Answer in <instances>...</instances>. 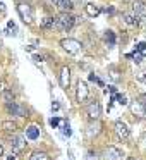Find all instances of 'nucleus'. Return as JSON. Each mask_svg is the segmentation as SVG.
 Here are the masks:
<instances>
[{"instance_id": "obj_1", "label": "nucleus", "mask_w": 146, "mask_h": 160, "mask_svg": "<svg viewBox=\"0 0 146 160\" xmlns=\"http://www.w3.org/2000/svg\"><path fill=\"white\" fill-rule=\"evenodd\" d=\"M76 24V18L71 12H62L59 18H55V29L59 31H71Z\"/></svg>"}, {"instance_id": "obj_2", "label": "nucleus", "mask_w": 146, "mask_h": 160, "mask_svg": "<svg viewBox=\"0 0 146 160\" xmlns=\"http://www.w3.org/2000/svg\"><path fill=\"white\" fill-rule=\"evenodd\" d=\"M132 16L136 18V24H143L146 21V4L144 0H136L132 4Z\"/></svg>"}, {"instance_id": "obj_3", "label": "nucleus", "mask_w": 146, "mask_h": 160, "mask_svg": "<svg viewBox=\"0 0 146 160\" xmlns=\"http://www.w3.org/2000/svg\"><path fill=\"white\" fill-rule=\"evenodd\" d=\"M60 47H62L67 53H79L81 50H83V43L77 42V40H74V38L60 40Z\"/></svg>"}, {"instance_id": "obj_4", "label": "nucleus", "mask_w": 146, "mask_h": 160, "mask_svg": "<svg viewBox=\"0 0 146 160\" xmlns=\"http://www.w3.org/2000/svg\"><path fill=\"white\" fill-rule=\"evenodd\" d=\"M17 14L21 16L22 22H26V24H31L33 19H35V18H33V9H31V5L24 4V2L17 4Z\"/></svg>"}, {"instance_id": "obj_5", "label": "nucleus", "mask_w": 146, "mask_h": 160, "mask_svg": "<svg viewBox=\"0 0 146 160\" xmlns=\"http://www.w3.org/2000/svg\"><path fill=\"white\" fill-rule=\"evenodd\" d=\"M76 98H77V103H84V102L90 98V88L86 86V83H84V81H79V83H77Z\"/></svg>"}, {"instance_id": "obj_6", "label": "nucleus", "mask_w": 146, "mask_h": 160, "mask_svg": "<svg viewBox=\"0 0 146 160\" xmlns=\"http://www.w3.org/2000/svg\"><path fill=\"white\" fill-rule=\"evenodd\" d=\"M7 112L11 115H17V117H26V114H28L22 105L14 103V102H9V103H7Z\"/></svg>"}, {"instance_id": "obj_7", "label": "nucleus", "mask_w": 146, "mask_h": 160, "mask_svg": "<svg viewBox=\"0 0 146 160\" xmlns=\"http://www.w3.org/2000/svg\"><path fill=\"white\" fill-rule=\"evenodd\" d=\"M86 112H88V117H90L91 121H96V119H100V115H101V107H100V103H98V102H91V103L88 105Z\"/></svg>"}, {"instance_id": "obj_8", "label": "nucleus", "mask_w": 146, "mask_h": 160, "mask_svg": "<svg viewBox=\"0 0 146 160\" xmlns=\"http://www.w3.org/2000/svg\"><path fill=\"white\" fill-rule=\"evenodd\" d=\"M11 145H12V150H14L16 153L22 152V150L26 148V139H24V136L14 134V136L11 138Z\"/></svg>"}, {"instance_id": "obj_9", "label": "nucleus", "mask_w": 146, "mask_h": 160, "mask_svg": "<svg viewBox=\"0 0 146 160\" xmlns=\"http://www.w3.org/2000/svg\"><path fill=\"white\" fill-rule=\"evenodd\" d=\"M114 129H115V134H117L120 139H127L129 138V128H127L125 122L117 121V122H115V126H114Z\"/></svg>"}, {"instance_id": "obj_10", "label": "nucleus", "mask_w": 146, "mask_h": 160, "mask_svg": "<svg viewBox=\"0 0 146 160\" xmlns=\"http://www.w3.org/2000/svg\"><path fill=\"white\" fill-rule=\"evenodd\" d=\"M105 158L107 160H124V153L115 146H108L105 150Z\"/></svg>"}, {"instance_id": "obj_11", "label": "nucleus", "mask_w": 146, "mask_h": 160, "mask_svg": "<svg viewBox=\"0 0 146 160\" xmlns=\"http://www.w3.org/2000/svg\"><path fill=\"white\" fill-rule=\"evenodd\" d=\"M59 81H60V86L62 88H69V83H71V69L69 67H62L60 69Z\"/></svg>"}, {"instance_id": "obj_12", "label": "nucleus", "mask_w": 146, "mask_h": 160, "mask_svg": "<svg viewBox=\"0 0 146 160\" xmlns=\"http://www.w3.org/2000/svg\"><path fill=\"white\" fill-rule=\"evenodd\" d=\"M57 7H59L60 12H71L74 9V4H72V0H59L57 2Z\"/></svg>"}, {"instance_id": "obj_13", "label": "nucleus", "mask_w": 146, "mask_h": 160, "mask_svg": "<svg viewBox=\"0 0 146 160\" xmlns=\"http://www.w3.org/2000/svg\"><path fill=\"white\" fill-rule=\"evenodd\" d=\"M131 112L136 115V117H144V108H143L141 102H134V103H131Z\"/></svg>"}, {"instance_id": "obj_14", "label": "nucleus", "mask_w": 146, "mask_h": 160, "mask_svg": "<svg viewBox=\"0 0 146 160\" xmlns=\"http://www.w3.org/2000/svg\"><path fill=\"white\" fill-rule=\"evenodd\" d=\"M26 138L28 139H38L40 138V129L36 126H29L26 128Z\"/></svg>"}, {"instance_id": "obj_15", "label": "nucleus", "mask_w": 146, "mask_h": 160, "mask_svg": "<svg viewBox=\"0 0 146 160\" xmlns=\"http://www.w3.org/2000/svg\"><path fill=\"white\" fill-rule=\"evenodd\" d=\"M100 12H101V9L98 7V5H95V4H86V14L90 16V18H96Z\"/></svg>"}, {"instance_id": "obj_16", "label": "nucleus", "mask_w": 146, "mask_h": 160, "mask_svg": "<svg viewBox=\"0 0 146 160\" xmlns=\"http://www.w3.org/2000/svg\"><path fill=\"white\" fill-rule=\"evenodd\" d=\"M2 129H4L5 132H12V134H14V132L17 131V124L12 122V121H4L2 122Z\"/></svg>"}, {"instance_id": "obj_17", "label": "nucleus", "mask_w": 146, "mask_h": 160, "mask_svg": "<svg viewBox=\"0 0 146 160\" xmlns=\"http://www.w3.org/2000/svg\"><path fill=\"white\" fill-rule=\"evenodd\" d=\"M29 160H52V158H50V155L45 152H33L31 157H29Z\"/></svg>"}, {"instance_id": "obj_18", "label": "nucleus", "mask_w": 146, "mask_h": 160, "mask_svg": "<svg viewBox=\"0 0 146 160\" xmlns=\"http://www.w3.org/2000/svg\"><path fill=\"white\" fill-rule=\"evenodd\" d=\"M41 28L45 29H53L55 28V18H45L41 21Z\"/></svg>"}, {"instance_id": "obj_19", "label": "nucleus", "mask_w": 146, "mask_h": 160, "mask_svg": "<svg viewBox=\"0 0 146 160\" xmlns=\"http://www.w3.org/2000/svg\"><path fill=\"white\" fill-rule=\"evenodd\" d=\"M127 57H132L136 64H141L143 60H144V55H143V52H138V50H136V52L132 53V55H127Z\"/></svg>"}, {"instance_id": "obj_20", "label": "nucleus", "mask_w": 146, "mask_h": 160, "mask_svg": "<svg viewBox=\"0 0 146 160\" xmlns=\"http://www.w3.org/2000/svg\"><path fill=\"white\" fill-rule=\"evenodd\" d=\"M108 76H110L114 81H120V76H119V71L115 69V67H108Z\"/></svg>"}, {"instance_id": "obj_21", "label": "nucleus", "mask_w": 146, "mask_h": 160, "mask_svg": "<svg viewBox=\"0 0 146 160\" xmlns=\"http://www.w3.org/2000/svg\"><path fill=\"white\" fill-rule=\"evenodd\" d=\"M7 33H9V35H12V36L17 35V26H16L12 21H9V22H7Z\"/></svg>"}, {"instance_id": "obj_22", "label": "nucleus", "mask_w": 146, "mask_h": 160, "mask_svg": "<svg viewBox=\"0 0 146 160\" xmlns=\"http://www.w3.org/2000/svg\"><path fill=\"white\" fill-rule=\"evenodd\" d=\"M2 93H4V100L7 102V103H9V102H14V93H12L11 90H7V88H5Z\"/></svg>"}, {"instance_id": "obj_23", "label": "nucleus", "mask_w": 146, "mask_h": 160, "mask_svg": "<svg viewBox=\"0 0 146 160\" xmlns=\"http://www.w3.org/2000/svg\"><path fill=\"white\" fill-rule=\"evenodd\" d=\"M105 40H107V43L108 45H114L115 43V35H114V31H107V35H105Z\"/></svg>"}, {"instance_id": "obj_24", "label": "nucleus", "mask_w": 146, "mask_h": 160, "mask_svg": "<svg viewBox=\"0 0 146 160\" xmlns=\"http://www.w3.org/2000/svg\"><path fill=\"white\" fill-rule=\"evenodd\" d=\"M114 97H115V100H117L120 105H127V97H125V95L119 93V95H114Z\"/></svg>"}, {"instance_id": "obj_25", "label": "nucleus", "mask_w": 146, "mask_h": 160, "mask_svg": "<svg viewBox=\"0 0 146 160\" xmlns=\"http://www.w3.org/2000/svg\"><path fill=\"white\" fill-rule=\"evenodd\" d=\"M124 21L127 22L129 26H134V24H136V18H134L132 14H125V16H124Z\"/></svg>"}, {"instance_id": "obj_26", "label": "nucleus", "mask_w": 146, "mask_h": 160, "mask_svg": "<svg viewBox=\"0 0 146 160\" xmlns=\"http://www.w3.org/2000/svg\"><path fill=\"white\" fill-rule=\"evenodd\" d=\"M136 78H138L139 83H144V84H146V71H141V72H138V74H136Z\"/></svg>"}, {"instance_id": "obj_27", "label": "nucleus", "mask_w": 146, "mask_h": 160, "mask_svg": "<svg viewBox=\"0 0 146 160\" xmlns=\"http://www.w3.org/2000/svg\"><path fill=\"white\" fill-rule=\"evenodd\" d=\"M71 132H72V131H71V126H69V124H64V126H62V134L69 138V136H71Z\"/></svg>"}, {"instance_id": "obj_28", "label": "nucleus", "mask_w": 146, "mask_h": 160, "mask_svg": "<svg viewBox=\"0 0 146 160\" xmlns=\"http://www.w3.org/2000/svg\"><path fill=\"white\" fill-rule=\"evenodd\" d=\"M59 124H60V119L59 117H52V119H50V126H52V128H57Z\"/></svg>"}, {"instance_id": "obj_29", "label": "nucleus", "mask_w": 146, "mask_h": 160, "mask_svg": "<svg viewBox=\"0 0 146 160\" xmlns=\"http://www.w3.org/2000/svg\"><path fill=\"white\" fill-rule=\"evenodd\" d=\"M141 105H143V108H144V117H146V93L141 95Z\"/></svg>"}, {"instance_id": "obj_30", "label": "nucleus", "mask_w": 146, "mask_h": 160, "mask_svg": "<svg viewBox=\"0 0 146 160\" xmlns=\"http://www.w3.org/2000/svg\"><path fill=\"white\" fill-rule=\"evenodd\" d=\"M144 50H146V43L141 42V43L138 45V52H144Z\"/></svg>"}, {"instance_id": "obj_31", "label": "nucleus", "mask_w": 146, "mask_h": 160, "mask_svg": "<svg viewBox=\"0 0 146 160\" xmlns=\"http://www.w3.org/2000/svg\"><path fill=\"white\" fill-rule=\"evenodd\" d=\"M5 88H7V83H5L4 79H0V91H4Z\"/></svg>"}, {"instance_id": "obj_32", "label": "nucleus", "mask_w": 146, "mask_h": 160, "mask_svg": "<svg viewBox=\"0 0 146 160\" xmlns=\"http://www.w3.org/2000/svg\"><path fill=\"white\" fill-rule=\"evenodd\" d=\"M59 108H60V105L57 103V102H53V103H52V110H59Z\"/></svg>"}, {"instance_id": "obj_33", "label": "nucleus", "mask_w": 146, "mask_h": 160, "mask_svg": "<svg viewBox=\"0 0 146 160\" xmlns=\"http://www.w3.org/2000/svg\"><path fill=\"white\" fill-rule=\"evenodd\" d=\"M33 60H35V62H41V57H40V55H35V57H33Z\"/></svg>"}, {"instance_id": "obj_34", "label": "nucleus", "mask_w": 146, "mask_h": 160, "mask_svg": "<svg viewBox=\"0 0 146 160\" xmlns=\"http://www.w3.org/2000/svg\"><path fill=\"white\" fill-rule=\"evenodd\" d=\"M105 12H107V14H112V12H114V7H105Z\"/></svg>"}, {"instance_id": "obj_35", "label": "nucleus", "mask_w": 146, "mask_h": 160, "mask_svg": "<svg viewBox=\"0 0 146 160\" xmlns=\"http://www.w3.org/2000/svg\"><path fill=\"white\" fill-rule=\"evenodd\" d=\"M108 90H110V91H112V93H114V95L117 93V88H115V86H108Z\"/></svg>"}, {"instance_id": "obj_36", "label": "nucleus", "mask_w": 146, "mask_h": 160, "mask_svg": "<svg viewBox=\"0 0 146 160\" xmlns=\"http://www.w3.org/2000/svg\"><path fill=\"white\" fill-rule=\"evenodd\" d=\"M26 50H28V52H35V47L29 45V47H26Z\"/></svg>"}, {"instance_id": "obj_37", "label": "nucleus", "mask_w": 146, "mask_h": 160, "mask_svg": "<svg viewBox=\"0 0 146 160\" xmlns=\"http://www.w3.org/2000/svg\"><path fill=\"white\" fill-rule=\"evenodd\" d=\"M4 11H5V5L2 4V2H0V12H4Z\"/></svg>"}, {"instance_id": "obj_38", "label": "nucleus", "mask_w": 146, "mask_h": 160, "mask_svg": "<svg viewBox=\"0 0 146 160\" xmlns=\"http://www.w3.org/2000/svg\"><path fill=\"white\" fill-rule=\"evenodd\" d=\"M2 153H4V146H2V143H0V157H2Z\"/></svg>"}, {"instance_id": "obj_39", "label": "nucleus", "mask_w": 146, "mask_h": 160, "mask_svg": "<svg viewBox=\"0 0 146 160\" xmlns=\"http://www.w3.org/2000/svg\"><path fill=\"white\" fill-rule=\"evenodd\" d=\"M7 160H16V155H14V153H12V155H11V157H9V158H7Z\"/></svg>"}, {"instance_id": "obj_40", "label": "nucleus", "mask_w": 146, "mask_h": 160, "mask_svg": "<svg viewBox=\"0 0 146 160\" xmlns=\"http://www.w3.org/2000/svg\"><path fill=\"white\" fill-rule=\"evenodd\" d=\"M50 4H57V2H59V0H48Z\"/></svg>"}, {"instance_id": "obj_41", "label": "nucleus", "mask_w": 146, "mask_h": 160, "mask_svg": "<svg viewBox=\"0 0 146 160\" xmlns=\"http://www.w3.org/2000/svg\"><path fill=\"white\" fill-rule=\"evenodd\" d=\"M127 160H136V158H132V157H131V158H127Z\"/></svg>"}]
</instances>
